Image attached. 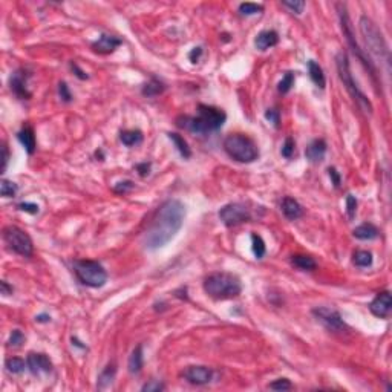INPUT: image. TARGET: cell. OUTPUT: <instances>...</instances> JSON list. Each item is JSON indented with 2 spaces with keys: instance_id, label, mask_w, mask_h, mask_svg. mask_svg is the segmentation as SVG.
Returning <instances> with one entry per match:
<instances>
[{
  "instance_id": "cell-7",
  "label": "cell",
  "mask_w": 392,
  "mask_h": 392,
  "mask_svg": "<svg viewBox=\"0 0 392 392\" xmlns=\"http://www.w3.org/2000/svg\"><path fill=\"white\" fill-rule=\"evenodd\" d=\"M74 273L83 285L91 288H101L107 282L106 270L95 261H74Z\"/></svg>"
},
{
  "instance_id": "cell-23",
  "label": "cell",
  "mask_w": 392,
  "mask_h": 392,
  "mask_svg": "<svg viewBox=\"0 0 392 392\" xmlns=\"http://www.w3.org/2000/svg\"><path fill=\"white\" fill-rule=\"evenodd\" d=\"M116 376V365L115 363H109L103 371L101 374L98 376V382H97V388L98 389H106L109 388L112 383H113V379Z\"/></svg>"
},
{
  "instance_id": "cell-27",
  "label": "cell",
  "mask_w": 392,
  "mask_h": 392,
  "mask_svg": "<svg viewBox=\"0 0 392 392\" xmlns=\"http://www.w3.org/2000/svg\"><path fill=\"white\" fill-rule=\"evenodd\" d=\"M167 135H169V138L172 140V143L175 144V147L178 149V152L181 153V156L186 158V160H189V158L192 156V150H190L187 141L184 140V136H181L180 133H175V132H170V133H167Z\"/></svg>"
},
{
  "instance_id": "cell-17",
  "label": "cell",
  "mask_w": 392,
  "mask_h": 392,
  "mask_svg": "<svg viewBox=\"0 0 392 392\" xmlns=\"http://www.w3.org/2000/svg\"><path fill=\"white\" fill-rule=\"evenodd\" d=\"M278 43H279V34L273 29L259 32L256 40H254V45L259 51H267V49L276 46Z\"/></svg>"
},
{
  "instance_id": "cell-26",
  "label": "cell",
  "mask_w": 392,
  "mask_h": 392,
  "mask_svg": "<svg viewBox=\"0 0 392 392\" xmlns=\"http://www.w3.org/2000/svg\"><path fill=\"white\" fill-rule=\"evenodd\" d=\"M120 140L124 146L127 147H133L136 144H140L143 141V132L138 129H130V130H123L120 133Z\"/></svg>"
},
{
  "instance_id": "cell-5",
  "label": "cell",
  "mask_w": 392,
  "mask_h": 392,
  "mask_svg": "<svg viewBox=\"0 0 392 392\" xmlns=\"http://www.w3.org/2000/svg\"><path fill=\"white\" fill-rule=\"evenodd\" d=\"M224 150L231 160L238 163H244V164L254 163L259 158V149L256 143L250 136L242 133L228 135L224 140Z\"/></svg>"
},
{
  "instance_id": "cell-45",
  "label": "cell",
  "mask_w": 392,
  "mask_h": 392,
  "mask_svg": "<svg viewBox=\"0 0 392 392\" xmlns=\"http://www.w3.org/2000/svg\"><path fill=\"white\" fill-rule=\"evenodd\" d=\"M8 161H9V150H8V146L3 143L2 144V173H5V170H6Z\"/></svg>"
},
{
  "instance_id": "cell-43",
  "label": "cell",
  "mask_w": 392,
  "mask_h": 392,
  "mask_svg": "<svg viewBox=\"0 0 392 392\" xmlns=\"http://www.w3.org/2000/svg\"><path fill=\"white\" fill-rule=\"evenodd\" d=\"M17 207H18V210L26 211V213H31V214H37L38 210H40V207H38L37 204H34V202H20Z\"/></svg>"
},
{
  "instance_id": "cell-37",
  "label": "cell",
  "mask_w": 392,
  "mask_h": 392,
  "mask_svg": "<svg viewBox=\"0 0 392 392\" xmlns=\"http://www.w3.org/2000/svg\"><path fill=\"white\" fill-rule=\"evenodd\" d=\"M282 6L288 8L291 12L297 14V15H300V14L303 12V8H305V2H302V0H294V2H282Z\"/></svg>"
},
{
  "instance_id": "cell-8",
  "label": "cell",
  "mask_w": 392,
  "mask_h": 392,
  "mask_svg": "<svg viewBox=\"0 0 392 392\" xmlns=\"http://www.w3.org/2000/svg\"><path fill=\"white\" fill-rule=\"evenodd\" d=\"M337 11H339V18H340V26H342V32L352 51V54L366 66V69L371 72L373 79H376V68H374V63L369 60V57L365 55L363 49L359 46L356 37H354V29H352V23L349 20V15H348V11H346V6L343 3H337Z\"/></svg>"
},
{
  "instance_id": "cell-32",
  "label": "cell",
  "mask_w": 392,
  "mask_h": 392,
  "mask_svg": "<svg viewBox=\"0 0 392 392\" xmlns=\"http://www.w3.org/2000/svg\"><path fill=\"white\" fill-rule=\"evenodd\" d=\"M18 187L15 183L9 181V180H2L0 183V195L3 198H14L15 193H17Z\"/></svg>"
},
{
  "instance_id": "cell-20",
  "label": "cell",
  "mask_w": 392,
  "mask_h": 392,
  "mask_svg": "<svg viewBox=\"0 0 392 392\" xmlns=\"http://www.w3.org/2000/svg\"><path fill=\"white\" fill-rule=\"evenodd\" d=\"M17 138H18L20 144L25 147V150L28 152V155H34L35 147H37V141H35V135H34L32 127H29V126L23 127V129L17 133Z\"/></svg>"
},
{
  "instance_id": "cell-30",
  "label": "cell",
  "mask_w": 392,
  "mask_h": 392,
  "mask_svg": "<svg viewBox=\"0 0 392 392\" xmlns=\"http://www.w3.org/2000/svg\"><path fill=\"white\" fill-rule=\"evenodd\" d=\"M5 368L9 374H22L25 371V368H28V365L25 363L23 359H18V357H11V359H6L5 362Z\"/></svg>"
},
{
  "instance_id": "cell-28",
  "label": "cell",
  "mask_w": 392,
  "mask_h": 392,
  "mask_svg": "<svg viewBox=\"0 0 392 392\" xmlns=\"http://www.w3.org/2000/svg\"><path fill=\"white\" fill-rule=\"evenodd\" d=\"M291 264L296 268L303 270V271H311L317 267L316 261L311 256H306V254H294L291 258Z\"/></svg>"
},
{
  "instance_id": "cell-1",
  "label": "cell",
  "mask_w": 392,
  "mask_h": 392,
  "mask_svg": "<svg viewBox=\"0 0 392 392\" xmlns=\"http://www.w3.org/2000/svg\"><path fill=\"white\" fill-rule=\"evenodd\" d=\"M186 218V205L178 199H167L156 210L152 224L144 236L147 250H158L167 245L181 230Z\"/></svg>"
},
{
  "instance_id": "cell-24",
  "label": "cell",
  "mask_w": 392,
  "mask_h": 392,
  "mask_svg": "<svg viewBox=\"0 0 392 392\" xmlns=\"http://www.w3.org/2000/svg\"><path fill=\"white\" fill-rule=\"evenodd\" d=\"M308 72H309V79L312 80V83L323 89L325 85H326V79H325V74H323V69L319 66V63H316L314 60H309L308 62Z\"/></svg>"
},
{
  "instance_id": "cell-2",
  "label": "cell",
  "mask_w": 392,
  "mask_h": 392,
  "mask_svg": "<svg viewBox=\"0 0 392 392\" xmlns=\"http://www.w3.org/2000/svg\"><path fill=\"white\" fill-rule=\"evenodd\" d=\"M227 120V115L222 109L199 104L198 106V115H181L177 118V126L181 129H186L192 133L205 135L214 130H219Z\"/></svg>"
},
{
  "instance_id": "cell-11",
  "label": "cell",
  "mask_w": 392,
  "mask_h": 392,
  "mask_svg": "<svg viewBox=\"0 0 392 392\" xmlns=\"http://www.w3.org/2000/svg\"><path fill=\"white\" fill-rule=\"evenodd\" d=\"M312 314L326 329H329L332 332H346L349 329L348 325L345 323V320L342 319L340 312L332 308L317 306L312 309Z\"/></svg>"
},
{
  "instance_id": "cell-33",
  "label": "cell",
  "mask_w": 392,
  "mask_h": 392,
  "mask_svg": "<svg viewBox=\"0 0 392 392\" xmlns=\"http://www.w3.org/2000/svg\"><path fill=\"white\" fill-rule=\"evenodd\" d=\"M262 11H264V6L258 5V3H241L239 5V12L242 15H254Z\"/></svg>"
},
{
  "instance_id": "cell-50",
  "label": "cell",
  "mask_w": 392,
  "mask_h": 392,
  "mask_svg": "<svg viewBox=\"0 0 392 392\" xmlns=\"http://www.w3.org/2000/svg\"><path fill=\"white\" fill-rule=\"evenodd\" d=\"M136 170L141 177H147L149 175V170H150V164L147 163H143V164H138L136 166Z\"/></svg>"
},
{
  "instance_id": "cell-12",
  "label": "cell",
  "mask_w": 392,
  "mask_h": 392,
  "mask_svg": "<svg viewBox=\"0 0 392 392\" xmlns=\"http://www.w3.org/2000/svg\"><path fill=\"white\" fill-rule=\"evenodd\" d=\"M31 79V74L26 69H17L11 77H9V86L11 91L15 94V97L20 100H29L31 92L28 89V80Z\"/></svg>"
},
{
  "instance_id": "cell-41",
  "label": "cell",
  "mask_w": 392,
  "mask_h": 392,
  "mask_svg": "<svg viewBox=\"0 0 392 392\" xmlns=\"http://www.w3.org/2000/svg\"><path fill=\"white\" fill-rule=\"evenodd\" d=\"M58 95L60 98L65 101V103H71L72 101V94L69 91V86L65 83V82H60L58 83Z\"/></svg>"
},
{
  "instance_id": "cell-10",
  "label": "cell",
  "mask_w": 392,
  "mask_h": 392,
  "mask_svg": "<svg viewBox=\"0 0 392 392\" xmlns=\"http://www.w3.org/2000/svg\"><path fill=\"white\" fill-rule=\"evenodd\" d=\"M219 219L225 227H236L239 224L251 221V211L245 204L231 202L219 210Z\"/></svg>"
},
{
  "instance_id": "cell-40",
  "label": "cell",
  "mask_w": 392,
  "mask_h": 392,
  "mask_svg": "<svg viewBox=\"0 0 392 392\" xmlns=\"http://www.w3.org/2000/svg\"><path fill=\"white\" fill-rule=\"evenodd\" d=\"M293 155H294V140L291 138V136H288V138L285 140L284 146H282V156H284V158H287V160H290Z\"/></svg>"
},
{
  "instance_id": "cell-36",
  "label": "cell",
  "mask_w": 392,
  "mask_h": 392,
  "mask_svg": "<svg viewBox=\"0 0 392 392\" xmlns=\"http://www.w3.org/2000/svg\"><path fill=\"white\" fill-rule=\"evenodd\" d=\"M268 388L273 391H290V389H293V385L288 379H278L273 383H270Z\"/></svg>"
},
{
  "instance_id": "cell-44",
  "label": "cell",
  "mask_w": 392,
  "mask_h": 392,
  "mask_svg": "<svg viewBox=\"0 0 392 392\" xmlns=\"http://www.w3.org/2000/svg\"><path fill=\"white\" fill-rule=\"evenodd\" d=\"M265 118H267L270 123H273L276 127H279V123H281V113H279V110H276V109H268V110L265 112Z\"/></svg>"
},
{
  "instance_id": "cell-25",
  "label": "cell",
  "mask_w": 392,
  "mask_h": 392,
  "mask_svg": "<svg viewBox=\"0 0 392 392\" xmlns=\"http://www.w3.org/2000/svg\"><path fill=\"white\" fill-rule=\"evenodd\" d=\"M164 91H166V85H164L161 80H158L156 77H152V79L143 86L141 94H143L144 97H156V95L163 94Z\"/></svg>"
},
{
  "instance_id": "cell-34",
  "label": "cell",
  "mask_w": 392,
  "mask_h": 392,
  "mask_svg": "<svg viewBox=\"0 0 392 392\" xmlns=\"http://www.w3.org/2000/svg\"><path fill=\"white\" fill-rule=\"evenodd\" d=\"M294 85V74L293 72H287L284 77H282V80L279 82V85H278V91L281 92V94H288L290 92V89L293 88Z\"/></svg>"
},
{
  "instance_id": "cell-9",
  "label": "cell",
  "mask_w": 392,
  "mask_h": 392,
  "mask_svg": "<svg viewBox=\"0 0 392 392\" xmlns=\"http://www.w3.org/2000/svg\"><path fill=\"white\" fill-rule=\"evenodd\" d=\"M3 241L11 251L23 258H31L34 253V244L31 236L17 225H6L3 228Z\"/></svg>"
},
{
  "instance_id": "cell-16",
  "label": "cell",
  "mask_w": 392,
  "mask_h": 392,
  "mask_svg": "<svg viewBox=\"0 0 392 392\" xmlns=\"http://www.w3.org/2000/svg\"><path fill=\"white\" fill-rule=\"evenodd\" d=\"M121 43H123L121 38H118V37H115V35L103 34V35H101L98 40H95L91 46H92V49H94L97 54L106 55V54H112Z\"/></svg>"
},
{
  "instance_id": "cell-21",
  "label": "cell",
  "mask_w": 392,
  "mask_h": 392,
  "mask_svg": "<svg viewBox=\"0 0 392 392\" xmlns=\"http://www.w3.org/2000/svg\"><path fill=\"white\" fill-rule=\"evenodd\" d=\"M352 234H354V238H357L360 241H373V239L379 238V228L374 224L365 222V224L356 227Z\"/></svg>"
},
{
  "instance_id": "cell-46",
  "label": "cell",
  "mask_w": 392,
  "mask_h": 392,
  "mask_svg": "<svg viewBox=\"0 0 392 392\" xmlns=\"http://www.w3.org/2000/svg\"><path fill=\"white\" fill-rule=\"evenodd\" d=\"M328 173H329V178L334 184V187H340V183H342V178H340V173L334 169V167H329L328 169Z\"/></svg>"
},
{
  "instance_id": "cell-38",
  "label": "cell",
  "mask_w": 392,
  "mask_h": 392,
  "mask_svg": "<svg viewBox=\"0 0 392 392\" xmlns=\"http://www.w3.org/2000/svg\"><path fill=\"white\" fill-rule=\"evenodd\" d=\"M346 213H348L349 219H354V216L357 213V199H356V196H346Z\"/></svg>"
},
{
  "instance_id": "cell-19",
  "label": "cell",
  "mask_w": 392,
  "mask_h": 392,
  "mask_svg": "<svg viewBox=\"0 0 392 392\" xmlns=\"http://www.w3.org/2000/svg\"><path fill=\"white\" fill-rule=\"evenodd\" d=\"M282 213L285 214L287 219L296 221L303 216V207L291 196H285L282 201Z\"/></svg>"
},
{
  "instance_id": "cell-42",
  "label": "cell",
  "mask_w": 392,
  "mask_h": 392,
  "mask_svg": "<svg viewBox=\"0 0 392 392\" xmlns=\"http://www.w3.org/2000/svg\"><path fill=\"white\" fill-rule=\"evenodd\" d=\"M133 187H135V184H133L132 181H121V183H118V184L113 187V192L118 193V195H124V193L130 192Z\"/></svg>"
},
{
  "instance_id": "cell-35",
  "label": "cell",
  "mask_w": 392,
  "mask_h": 392,
  "mask_svg": "<svg viewBox=\"0 0 392 392\" xmlns=\"http://www.w3.org/2000/svg\"><path fill=\"white\" fill-rule=\"evenodd\" d=\"M25 342V336L20 329H14L9 336V340H8V346L9 348H18L22 346V343Z\"/></svg>"
},
{
  "instance_id": "cell-3",
  "label": "cell",
  "mask_w": 392,
  "mask_h": 392,
  "mask_svg": "<svg viewBox=\"0 0 392 392\" xmlns=\"http://www.w3.org/2000/svg\"><path fill=\"white\" fill-rule=\"evenodd\" d=\"M204 291L208 297L214 300H227L234 299L242 293V284L241 279L236 275L218 271L211 273L204 279Z\"/></svg>"
},
{
  "instance_id": "cell-15",
  "label": "cell",
  "mask_w": 392,
  "mask_h": 392,
  "mask_svg": "<svg viewBox=\"0 0 392 392\" xmlns=\"http://www.w3.org/2000/svg\"><path fill=\"white\" fill-rule=\"evenodd\" d=\"M26 365L34 376H40L42 373H49L52 369L51 359L43 352H31L26 359Z\"/></svg>"
},
{
  "instance_id": "cell-47",
  "label": "cell",
  "mask_w": 392,
  "mask_h": 392,
  "mask_svg": "<svg viewBox=\"0 0 392 392\" xmlns=\"http://www.w3.org/2000/svg\"><path fill=\"white\" fill-rule=\"evenodd\" d=\"M12 291H14L12 287H11L6 281H2V282H0V293H2V296H5V297H6V296H11Z\"/></svg>"
},
{
  "instance_id": "cell-51",
  "label": "cell",
  "mask_w": 392,
  "mask_h": 392,
  "mask_svg": "<svg viewBox=\"0 0 392 392\" xmlns=\"http://www.w3.org/2000/svg\"><path fill=\"white\" fill-rule=\"evenodd\" d=\"M35 320L40 322V323H48V322H51V316H48V314H38V316L35 317Z\"/></svg>"
},
{
  "instance_id": "cell-39",
  "label": "cell",
  "mask_w": 392,
  "mask_h": 392,
  "mask_svg": "<svg viewBox=\"0 0 392 392\" xmlns=\"http://www.w3.org/2000/svg\"><path fill=\"white\" fill-rule=\"evenodd\" d=\"M164 389H166V385L161 383V382H158V380H150L149 383H146V385L141 388V391L143 392H160L164 391Z\"/></svg>"
},
{
  "instance_id": "cell-13",
  "label": "cell",
  "mask_w": 392,
  "mask_h": 392,
  "mask_svg": "<svg viewBox=\"0 0 392 392\" xmlns=\"http://www.w3.org/2000/svg\"><path fill=\"white\" fill-rule=\"evenodd\" d=\"M183 377L196 386H202L211 382L213 379V371L208 366H187L183 371Z\"/></svg>"
},
{
  "instance_id": "cell-14",
  "label": "cell",
  "mask_w": 392,
  "mask_h": 392,
  "mask_svg": "<svg viewBox=\"0 0 392 392\" xmlns=\"http://www.w3.org/2000/svg\"><path fill=\"white\" fill-rule=\"evenodd\" d=\"M392 309V297L389 291H383L376 296V299L369 303V311L380 319L389 317Z\"/></svg>"
},
{
  "instance_id": "cell-29",
  "label": "cell",
  "mask_w": 392,
  "mask_h": 392,
  "mask_svg": "<svg viewBox=\"0 0 392 392\" xmlns=\"http://www.w3.org/2000/svg\"><path fill=\"white\" fill-rule=\"evenodd\" d=\"M352 262L354 265L360 267V268H366L373 265V254L366 250H357L352 254Z\"/></svg>"
},
{
  "instance_id": "cell-6",
  "label": "cell",
  "mask_w": 392,
  "mask_h": 392,
  "mask_svg": "<svg viewBox=\"0 0 392 392\" xmlns=\"http://www.w3.org/2000/svg\"><path fill=\"white\" fill-rule=\"evenodd\" d=\"M336 65H337V72H339V77H340V80H342L345 89L349 92V95L357 103V106H359L363 112L373 113V104H371V101L366 98V95L360 91V88H359L357 83L354 82V77H352V74H351L349 60H348L346 52L340 51V52L336 55Z\"/></svg>"
},
{
  "instance_id": "cell-49",
  "label": "cell",
  "mask_w": 392,
  "mask_h": 392,
  "mask_svg": "<svg viewBox=\"0 0 392 392\" xmlns=\"http://www.w3.org/2000/svg\"><path fill=\"white\" fill-rule=\"evenodd\" d=\"M201 55H202V48H199V46H198V48H193V51L189 54V58H190V62H192V63H196V62L199 60V57H201Z\"/></svg>"
},
{
  "instance_id": "cell-18",
  "label": "cell",
  "mask_w": 392,
  "mask_h": 392,
  "mask_svg": "<svg viewBox=\"0 0 392 392\" xmlns=\"http://www.w3.org/2000/svg\"><path fill=\"white\" fill-rule=\"evenodd\" d=\"M325 153H326V143L325 140H314L305 150V155L306 158L311 161V163H320L323 161L325 158Z\"/></svg>"
},
{
  "instance_id": "cell-31",
  "label": "cell",
  "mask_w": 392,
  "mask_h": 392,
  "mask_svg": "<svg viewBox=\"0 0 392 392\" xmlns=\"http://www.w3.org/2000/svg\"><path fill=\"white\" fill-rule=\"evenodd\" d=\"M251 248H253V254L258 258V259H262L267 253V247H265V242L264 239L259 236V234H251Z\"/></svg>"
},
{
  "instance_id": "cell-22",
  "label": "cell",
  "mask_w": 392,
  "mask_h": 392,
  "mask_svg": "<svg viewBox=\"0 0 392 392\" xmlns=\"http://www.w3.org/2000/svg\"><path fill=\"white\" fill-rule=\"evenodd\" d=\"M143 365H144V356H143V345H138L130 357H129V362H127V368H129V373L130 374H140L141 369H143Z\"/></svg>"
},
{
  "instance_id": "cell-48",
  "label": "cell",
  "mask_w": 392,
  "mask_h": 392,
  "mask_svg": "<svg viewBox=\"0 0 392 392\" xmlns=\"http://www.w3.org/2000/svg\"><path fill=\"white\" fill-rule=\"evenodd\" d=\"M71 69L75 72V75H77L80 80H86V79H88V74H86L85 71H82V69L79 68V65H77V63H71Z\"/></svg>"
},
{
  "instance_id": "cell-4",
  "label": "cell",
  "mask_w": 392,
  "mask_h": 392,
  "mask_svg": "<svg viewBox=\"0 0 392 392\" xmlns=\"http://www.w3.org/2000/svg\"><path fill=\"white\" fill-rule=\"evenodd\" d=\"M359 28H360V32L365 38L368 52L376 60H380L385 65H389V49H388L386 40H385L382 31L377 28V25L369 17L362 15L360 22H359Z\"/></svg>"
}]
</instances>
